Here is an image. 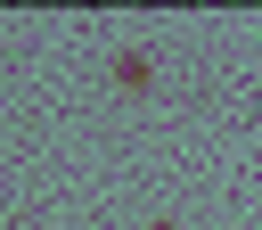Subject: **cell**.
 Returning <instances> with one entry per match:
<instances>
[{"label":"cell","instance_id":"cell-2","mask_svg":"<svg viewBox=\"0 0 262 230\" xmlns=\"http://www.w3.org/2000/svg\"><path fill=\"white\" fill-rule=\"evenodd\" d=\"M147 230H180V222H147Z\"/></svg>","mask_w":262,"mask_h":230},{"label":"cell","instance_id":"cell-1","mask_svg":"<svg viewBox=\"0 0 262 230\" xmlns=\"http://www.w3.org/2000/svg\"><path fill=\"white\" fill-rule=\"evenodd\" d=\"M106 82H115L123 99H147V90H156V57H147V49H115V57H106Z\"/></svg>","mask_w":262,"mask_h":230}]
</instances>
